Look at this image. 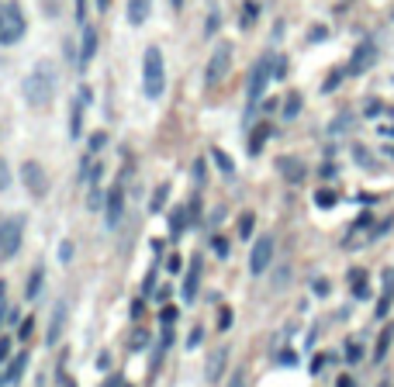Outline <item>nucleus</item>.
I'll list each match as a JSON object with an SVG mask.
<instances>
[{
	"label": "nucleus",
	"mask_w": 394,
	"mask_h": 387,
	"mask_svg": "<svg viewBox=\"0 0 394 387\" xmlns=\"http://www.w3.org/2000/svg\"><path fill=\"white\" fill-rule=\"evenodd\" d=\"M56 87H59V73H56V66L42 59V63H35L32 73L21 80V97L28 100V107H45V104H52Z\"/></svg>",
	"instance_id": "f257e3e1"
},
{
	"label": "nucleus",
	"mask_w": 394,
	"mask_h": 387,
	"mask_svg": "<svg viewBox=\"0 0 394 387\" xmlns=\"http://www.w3.org/2000/svg\"><path fill=\"white\" fill-rule=\"evenodd\" d=\"M142 90L149 100H160L166 90V59L160 45H149L142 56Z\"/></svg>",
	"instance_id": "f03ea898"
},
{
	"label": "nucleus",
	"mask_w": 394,
	"mask_h": 387,
	"mask_svg": "<svg viewBox=\"0 0 394 387\" xmlns=\"http://www.w3.org/2000/svg\"><path fill=\"white\" fill-rule=\"evenodd\" d=\"M28 32V21H25V14H21V7L18 4H0V45H18L21 38Z\"/></svg>",
	"instance_id": "7ed1b4c3"
},
{
	"label": "nucleus",
	"mask_w": 394,
	"mask_h": 387,
	"mask_svg": "<svg viewBox=\"0 0 394 387\" xmlns=\"http://www.w3.org/2000/svg\"><path fill=\"white\" fill-rule=\"evenodd\" d=\"M21 239H25V218L21 215H11V218L0 222V263L18 256Z\"/></svg>",
	"instance_id": "20e7f679"
},
{
	"label": "nucleus",
	"mask_w": 394,
	"mask_h": 387,
	"mask_svg": "<svg viewBox=\"0 0 394 387\" xmlns=\"http://www.w3.org/2000/svg\"><path fill=\"white\" fill-rule=\"evenodd\" d=\"M270 56H263L260 63L253 66V73H249V87H246V114L253 118V111L260 107L263 100V90H266V83H270Z\"/></svg>",
	"instance_id": "39448f33"
},
{
	"label": "nucleus",
	"mask_w": 394,
	"mask_h": 387,
	"mask_svg": "<svg viewBox=\"0 0 394 387\" xmlns=\"http://www.w3.org/2000/svg\"><path fill=\"white\" fill-rule=\"evenodd\" d=\"M229 69H232V45L229 42H218L215 52H211V59H208V69H204V83L218 87L229 76Z\"/></svg>",
	"instance_id": "423d86ee"
},
{
	"label": "nucleus",
	"mask_w": 394,
	"mask_h": 387,
	"mask_svg": "<svg viewBox=\"0 0 394 387\" xmlns=\"http://www.w3.org/2000/svg\"><path fill=\"white\" fill-rule=\"evenodd\" d=\"M21 184L28 187L32 197H45L49 194V173L42 169V162L28 160V162H21Z\"/></svg>",
	"instance_id": "0eeeda50"
},
{
	"label": "nucleus",
	"mask_w": 394,
	"mask_h": 387,
	"mask_svg": "<svg viewBox=\"0 0 394 387\" xmlns=\"http://www.w3.org/2000/svg\"><path fill=\"white\" fill-rule=\"evenodd\" d=\"M121 215H125V187L114 184L107 197H104V225L107 228H118L121 225Z\"/></svg>",
	"instance_id": "6e6552de"
},
{
	"label": "nucleus",
	"mask_w": 394,
	"mask_h": 387,
	"mask_svg": "<svg viewBox=\"0 0 394 387\" xmlns=\"http://www.w3.org/2000/svg\"><path fill=\"white\" fill-rule=\"evenodd\" d=\"M270 259H273V239H270V235H260V239H256V246H253V256H249V270H253V277L266 273Z\"/></svg>",
	"instance_id": "1a4fd4ad"
},
{
	"label": "nucleus",
	"mask_w": 394,
	"mask_h": 387,
	"mask_svg": "<svg viewBox=\"0 0 394 387\" xmlns=\"http://www.w3.org/2000/svg\"><path fill=\"white\" fill-rule=\"evenodd\" d=\"M374 59H377V45L374 42H360L357 52H353V59H350V66H346V73L350 76H360V73H366L374 66Z\"/></svg>",
	"instance_id": "9d476101"
},
{
	"label": "nucleus",
	"mask_w": 394,
	"mask_h": 387,
	"mask_svg": "<svg viewBox=\"0 0 394 387\" xmlns=\"http://www.w3.org/2000/svg\"><path fill=\"white\" fill-rule=\"evenodd\" d=\"M201 270H204V259L194 256V259H191L187 277H184V287H180V294H184V301H187V304L197 297V287H201Z\"/></svg>",
	"instance_id": "9b49d317"
},
{
	"label": "nucleus",
	"mask_w": 394,
	"mask_h": 387,
	"mask_svg": "<svg viewBox=\"0 0 394 387\" xmlns=\"http://www.w3.org/2000/svg\"><path fill=\"white\" fill-rule=\"evenodd\" d=\"M277 169L284 173V180H287V184H301V180H304V173H308V169H304V162L294 160V156H280V160H277Z\"/></svg>",
	"instance_id": "f8f14e48"
},
{
	"label": "nucleus",
	"mask_w": 394,
	"mask_h": 387,
	"mask_svg": "<svg viewBox=\"0 0 394 387\" xmlns=\"http://www.w3.org/2000/svg\"><path fill=\"white\" fill-rule=\"evenodd\" d=\"M149 14H153V0H129V11H125V18H129L131 28L145 25V21H149Z\"/></svg>",
	"instance_id": "ddd939ff"
},
{
	"label": "nucleus",
	"mask_w": 394,
	"mask_h": 387,
	"mask_svg": "<svg viewBox=\"0 0 394 387\" xmlns=\"http://www.w3.org/2000/svg\"><path fill=\"white\" fill-rule=\"evenodd\" d=\"M94 52H97V32L94 28H83V45H80V69H87L90 59H94Z\"/></svg>",
	"instance_id": "4468645a"
},
{
	"label": "nucleus",
	"mask_w": 394,
	"mask_h": 387,
	"mask_svg": "<svg viewBox=\"0 0 394 387\" xmlns=\"http://www.w3.org/2000/svg\"><path fill=\"white\" fill-rule=\"evenodd\" d=\"M66 311H69V304H66V301H59V304H56V311H52V325H49V339H45L49 346H52V343H59V335H63Z\"/></svg>",
	"instance_id": "2eb2a0df"
},
{
	"label": "nucleus",
	"mask_w": 394,
	"mask_h": 387,
	"mask_svg": "<svg viewBox=\"0 0 394 387\" xmlns=\"http://www.w3.org/2000/svg\"><path fill=\"white\" fill-rule=\"evenodd\" d=\"M90 100V90H83L80 94V104H73V118H69V135L76 138L80 131H83V104Z\"/></svg>",
	"instance_id": "dca6fc26"
},
{
	"label": "nucleus",
	"mask_w": 394,
	"mask_h": 387,
	"mask_svg": "<svg viewBox=\"0 0 394 387\" xmlns=\"http://www.w3.org/2000/svg\"><path fill=\"white\" fill-rule=\"evenodd\" d=\"M225 359H229V350H225V346L211 356V363H208V381H211V384L222 381V374H225Z\"/></svg>",
	"instance_id": "f3484780"
},
{
	"label": "nucleus",
	"mask_w": 394,
	"mask_h": 387,
	"mask_svg": "<svg viewBox=\"0 0 394 387\" xmlns=\"http://www.w3.org/2000/svg\"><path fill=\"white\" fill-rule=\"evenodd\" d=\"M25 367H28V353H21V356H14L11 363H7V374H4V384H14L21 374H25Z\"/></svg>",
	"instance_id": "a211bd4d"
},
{
	"label": "nucleus",
	"mask_w": 394,
	"mask_h": 387,
	"mask_svg": "<svg viewBox=\"0 0 394 387\" xmlns=\"http://www.w3.org/2000/svg\"><path fill=\"white\" fill-rule=\"evenodd\" d=\"M191 222V211L187 208H177L173 215H169V235L177 239V235H184V225Z\"/></svg>",
	"instance_id": "6ab92c4d"
},
{
	"label": "nucleus",
	"mask_w": 394,
	"mask_h": 387,
	"mask_svg": "<svg viewBox=\"0 0 394 387\" xmlns=\"http://www.w3.org/2000/svg\"><path fill=\"white\" fill-rule=\"evenodd\" d=\"M42 277H45V270H42V266H35L32 277H28V287H25V297H28V301H35V297L42 294Z\"/></svg>",
	"instance_id": "aec40b11"
},
{
	"label": "nucleus",
	"mask_w": 394,
	"mask_h": 387,
	"mask_svg": "<svg viewBox=\"0 0 394 387\" xmlns=\"http://www.w3.org/2000/svg\"><path fill=\"white\" fill-rule=\"evenodd\" d=\"M256 14H260V4L249 0V4L242 7V14H239V25H242V28H253V25H256Z\"/></svg>",
	"instance_id": "412c9836"
},
{
	"label": "nucleus",
	"mask_w": 394,
	"mask_h": 387,
	"mask_svg": "<svg viewBox=\"0 0 394 387\" xmlns=\"http://www.w3.org/2000/svg\"><path fill=\"white\" fill-rule=\"evenodd\" d=\"M266 135H270V125H260V129L249 135V156H260L263 142H266Z\"/></svg>",
	"instance_id": "4be33fe9"
},
{
	"label": "nucleus",
	"mask_w": 394,
	"mask_h": 387,
	"mask_svg": "<svg viewBox=\"0 0 394 387\" xmlns=\"http://www.w3.org/2000/svg\"><path fill=\"white\" fill-rule=\"evenodd\" d=\"M211 160H215V166H218V169H222L225 177H232V173H235V162H232L229 156L222 153V149H211Z\"/></svg>",
	"instance_id": "5701e85b"
},
{
	"label": "nucleus",
	"mask_w": 394,
	"mask_h": 387,
	"mask_svg": "<svg viewBox=\"0 0 394 387\" xmlns=\"http://www.w3.org/2000/svg\"><path fill=\"white\" fill-rule=\"evenodd\" d=\"M363 280H366V273H363V270H350V284H353V294H357V297H366V294H370Z\"/></svg>",
	"instance_id": "b1692460"
},
{
	"label": "nucleus",
	"mask_w": 394,
	"mask_h": 387,
	"mask_svg": "<svg viewBox=\"0 0 394 387\" xmlns=\"http://www.w3.org/2000/svg\"><path fill=\"white\" fill-rule=\"evenodd\" d=\"M297 111H301V94H287V100H284V118L291 121V118H297Z\"/></svg>",
	"instance_id": "393cba45"
},
{
	"label": "nucleus",
	"mask_w": 394,
	"mask_h": 387,
	"mask_svg": "<svg viewBox=\"0 0 394 387\" xmlns=\"http://www.w3.org/2000/svg\"><path fill=\"white\" fill-rule=\"evenodd\" d=\"M391 339H394V325H388L384 332H381V343H377V359H384V353H388V346H391Z\"/></svg>",
	"instance_id": "a878e982"
},
{
	"label": "nucleus",
	"mask_w": 394,
	"mask_h": 387,
	"mask_svg": "<svg viewBox=\"0 0 394 387\" xmlns=\"http://www.w3.org/2000/svg\"><path fill=\"white\" fill-rule=\"evenodd\" d=\"M253 225H256V215H253V211H246V215L239 218V235H242V239H249V235H253Z\"/></svg>",
	"instance_id": "bb28decb"
},
{
	"label": "nucleus",
	"mask_w": 394,
	"mask_h": 387,
	"mask_svg": "<svg viewBox=\"0 0 394 387\" xmlns=\"http://www.w3.org/2000/svg\"><path fill=\"white\" fill-rule=\"evenodd\" d=\"M315 204H318V208H326V211H328V208H335V194H332V191H318V194H315Z\"/></svg>",
	"instance_id": "cd10ccee"
},
{
	"label": "nucleus",
	"mask_w": 394,
	"mask_h": 387,
	"mask_svg": "<svg viewBox=\"0 0 394 387\" xmlns=\"http://www.w3.org/2000/svg\"><path fill=\"white\" fill-rule=\"evenodd\" d=\"M166 194H169V184H163V187H160V191L153 194V204H149V208H153V211H160V208H163V204H166Z\"/></svg>",
	"instance_id": "c85d7f7f"
},
{
	"label": "nucleus",
	"mask_w": 394,
	"mask_h": 387,
	"mask_svg": "<svg viewBox=\"0 0 394 387\" xmlns=\"http://www.w3.org/2000/svg\"><path fill=\"white\" fill-rule=\"evenodd\" d=\"M7 187H11V166L0 156V191H7Z\"/></svg>",
	"instance_id": "c756f323"
},
{
	"label": "nucleus",
	"mask_w": 394,
	"mask_h": 387,
	"mask_svg": "<svg viewBox=\"0 0 394 387\" xmlns=\"http://www.w3.org/2000/svg\"><path fill=\"white\" fill-rule=\"evenodd\" d=\"M104 145H107V135H104V131H94V135H90V153H100Z\"/></svg>",
	"instance_id": "7c9ffc66"
},
{
	"label": "nucleus",
	"mask_w": 394,
	"mask_h": 387,
	"mask_svg": "<svg viewBox=\"0 0 394 387\" xmlns=\"http://www.w3.org/2000/svg\"><path fill=\"white\" fill-rule=\"evenodd\" d=\"M353 160L360 162V166H377V162H374V156H370V153H363L360 145H357V149H353Z\"/></svg>",
	"instance_id": "2f4dec72"
},
{
	"label": "nucleus",
	"mask_w": 394,
	"mask_h": 387,
	"mask_svg": "<svg viewBox=\"0 0 394 387\" xmlns=\"http://www.w3.org/2000/svg\"><path fill=\"white\" fill-rule=\"evenodd\" d=\"M211 249H215L218 256H229V242H225L222 235H215V239H211Z\"/></svg>",
	"instance_id": "473e14b6"
},
{
	"label": "nucleus",
	"mask_w": 394,
	"mask_h": 387,
	"mask_svg": "<svg viewBox=\"0 0 394 387\" xmlns=\"http://www.w3.org/2000/svg\"><path fill=\"white\" fill-rule=\"evenodd\" d=\"M145 343H149V335H145V332H135V335H131V350H135V353H138V350H145Z\"/></svg>",
	"instance_id": "72a5a7b5"
},
{
	"label": "nucleus",
	"mask_w": 394,
	"mask_h": 387,
	"mask_svg": "<svg viewBox=\"0 0 394 387\" xmlns=\"http://www.w3.org/2000/svg\"><path fill=\"white\" fill-rule=\"evenodd\" d=\"M273 76H287V59H273Z\"/></svg>",
	"instance_id": "f704fd0d"
},
{
	"label": "nucleus",
	"mask_w": 394,
	"mask_h": 387,
	"mask_svg": "<svg viewBox=\"0 0 394 387\" xmlns=\"http://www.w3.org/2000/svg\"><path fill=\"white\" fill-rule=\"evenodd\" d=\"M346 356H350V359H353V363H357V359H360V356H363L360 343H350V346H346Z\"/></svg>",
	"instance_id": "c9c22d12"
},
{
	"label": "nucleus",
	"mask_w": 394,
	"mask_h": 387,
	"mask_svg": "<svg viewBox=\"0 0 394 387\" xmlns=\"http://www.w3.org/2000/svg\"><path fill=\"white\" fill-rule=\"evenodd\" d=\"M229 387H246V370H235V374H232V381H229Z\"/></svg>",
	"instance_id": "e433bc0d"
},
{
	"label": "nucleus",
	"mask_w": 394,
	"mask_h": 387,
	"mask_svg": "<svg viewBox=\"0 0 394 387\" xmlns=\"http://www.w3.org/2000/svg\"><path fill=\"white\" fill-rule=\"evenodd\" d=\"M204 177H208V173H204V160H197L194 162V184H204Z\"/></svg>",
	"instance_id": "4c0bfd02"
},
{
	"label": "nucleus",
	"mask_w": 394,
	"mask_h": 387,
	"mask_svg": "<svg viewBox=\"0 0 394 387\" xmlns=\"http://www.w3.org/2000/svg\"><path fill=\"white\" fill-rule=\"evenodd\" d=\"M7 356H11V339H7V335H0V363H4Z\"/></svg>",
	"instance_id": "58836bf2"
},
{
	"label": "nucleus",
	"mask_w": 394,
	"mask_h": 387,
	"mask_svg": "<svg viewBox=\"0 0 394 387\" xmlns=\"http://www.w3.org/2000/svg\"><path fill=\"white\" fill-rule=\"evenodd\" d=\"M59 259H63V263L73 259V242H63V246H59Z\"/></svg>",
	"instance_id": "ea45409f"
},
{
	"label": "nucleus",
	"mask_w": 394,
	"mask_h": 387,
	"mask_svg": "<svg viewBox=\"0 0 394 387\" xmlns=\"http://www.w3.org/2000/svg\"><path fill=\"white\" fill-rule=\"evenodd\" d=\"M201 335H204V328H194V332H191V339H187V350L201 346Z\"/></svg>",
	"instance_id": "a19ab883"
},
{
	"label": "nucleus",
	"mask_w": 394,
	"mask_h": 387,
	"mask_svg": "<svg viewBox=\"0 0 394 387\" xmlns=\"http://www.w3.org/2000/svg\"><path fill=\"white\" fill-rule=\"evenodd\" d=\"M180 266H184V259H180V256H169V259H166V270H169V273H177Z\"/></svg>",
	"instance_id": "79ce46f5"
},
{
	"label": "nucleus",
	"mask_w": 394,
	"mask_h": 387,
	"mask_svg": "<svg viewBox=\"0 0 394 387\" xmlns=\"http://www.w3.org/2000/svg\"><path fill=\"white\" fill-rule=\"evenodd\" d=\"M222 25V18H218V11H211V18H208V32H215Z\"/></svg>",
	"instance_id": "37998d69"
},
{
	"label": "nucleus",
	"mask_w": 394,
	"mask_h": 387,
	"mask_svg": "<svg viewBox=\"0 0 394 387\" xmlns=\"http://www.w3.org/2000/svg\"><path fill=\"white\" fill-rule=\"evenodd\" d=\"M173 318H177V308H169V304H166V308H163V322L169 325V322H173Z\"/></svg>",
	"instance_id": "c03bdc74"
},
{
	"label": "nucleus",
	"mask_w": 394,
	"mask_h": 387,
	"mask_svg": "<svg viewBox=\"0 0 394 387\" xmlns=\"http://www.w3.org/2000/svg\"><path fill=\"white\" fill-rule=\"evenodd\" d=\"M315 294H322V297H326V294H328V280H315Z\"/></svg>",
	"instance_id": "a18cd8bd"
},
{
	"label": "nucleus",
	"mask_w": 394,
	"mask_h": 387,
	"mask_svg": "<svg viewBox=\"0 0 394 387\" xmlns=\"http://www.w3.org/2000/svg\"><path fill=\"white\" fill-rule=\"evenodd\" d=\"M218 325H222V328H229V325H232V311H229V308L222 311V322H218Z\"/></svg>",
	"instance_id": "49530a36"
},
{
	"label": "nucleus",
	"mask_w": 394,
	"mask_h": 387,
	"mask_svg": "<svg viewBox=\"0 0 394 387\" xmlns=\"http://www.w3.org/2000/svg\"><path fill=\"white\" fill-rule=\"evenodd\" d=\"M326 28H315V32H311V42H322V38H326Z\"/></svg>",
	"instance_id": "de8ad7c7"
},
{
	"label": "nucleus",
	"mask_w": 394,
	"mask_h": 387,
	"mask_svg": "<svg viewBox=\"0 0 394 387\" xmlns=\"http://www.w3.org/2000/svg\"><path fill=\"white\" fill-rule=\"evenodd\" d=\"M280 363H287V367H291V363H297V356L294 353H280Z\"/></svg>",
	"instance_id": "09e8293b"
},
{
	"label": "nucleus",
	"mask_w": 394,
	"mask_h": 387,
	"mask_svg": "<svg viewBox=\"0 0 394 387\" xmlns=\"http://www.w3.org/2000/svg\"><path fill=\"white\" fill-rule=\"evenodd\" d=\"M83 4L87 0H76V21H83Z\"/></svg>",
	"instance_id": "8fccbe9b"
},
{
	"label": "nucleus",
	"mask_w": 394,
	"mask_h": 387,
	"mask_svg": "<svg viewBox=\"0 0 394 387\" xmlns=\"http://www.w3.org/2000/svg\"><path fill=\"white\" fill-rule=\"evenodd\" d=\"M339 387H353V377H339Z\"/></svg>",
	"instance_id": "3c124183"
},
{
	"label": "nucleus",
	"mask_w": 394,
	"mask_h": 387,
	"mask_svg": "<svg viewBox=\"0 0 394 387\" xmlns=\"http://www.w3.org/2000/svg\"><path fill=\"white\" fill-rule=\"evenodd\" d=\"M4 294H7V284L0 280V308H4Z\"/></svg>",
	"instance_id": "603ef678"
},
{
	"label": "nucleus",
	"mask_w": 394,
	"mask_h": 387,
	"mask_svg": "<svg viewBox=\"0 0 394 387\" xmlns=\"http://www.w3.org/2000/svg\"><path fill=\"white\" fill-rule=\"evenodd\" d=\"M169 7H173V11H180V7H184V0H169Z\"/></svg>",
	"instance_id": "864d4df0"
},
{
	"label": "nucleus",
	"mask_w": 394,
	"mask_h": 387,
	"mask_svg": "<svg viewBox=\"0 0 394 387\" xmlns=\"http://www.w3.org/2000/svg\"><path fill=\"white\" fill-rule=\"evenodd\" d=\"M107 4H111V0H97V7H100V11H107Z\"/></svg>",
	"instance_id": "5fc2aeb1"
},
{
	"label": "nucleus",
	"mask_w": 394,
	"mask_h": 387,
	"mask_svg": "<svg viewBox=\"0 0 394 387\" xmlns=\"http://www.w3.org/2000/svg\"><path fill=\"white\" fill-rule=\"evenodd\" d=\"M63 384H66V387H76V384H73V381H66V377H63Z\"/></svg>",
	"instance_id": "6e6d98bb"
},
{
	"label": "nucleus",
	"mask_w": 394,
	"mask_h": 387,
	"mask_svg": "<svg viewBox=\"0 0 394 387\" xmlns=\"http://www.w3.org/2000/svg\"><path fill=\"white\" fill-rule=\"evenodd\" d=\"M121 387H129V384H121Z\"/></svg>",
	"instance_id": "4d7b16f0"
}]
</instances>
